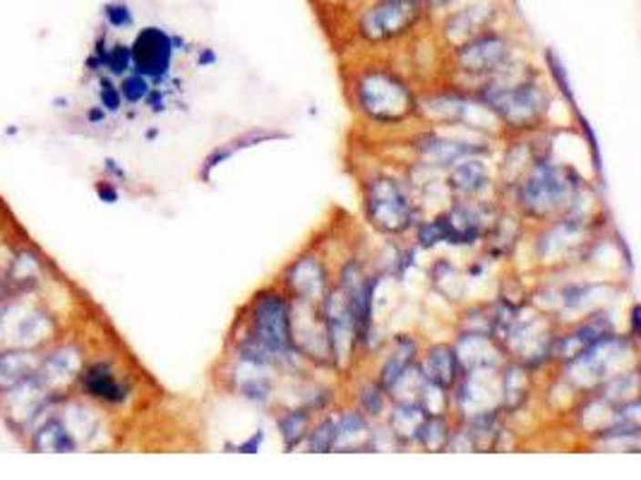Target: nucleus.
Segmentation results:
<instances>
[{
  "mask_svg": "<svg viewBox=\"0 0 641 480\" xmlns=\"http://www.w3.org/2000/svg\"><path fill=\"white\" fill-rule=\"evenodd\" d=\"M358 101L363 111L375 120L394 123L413 111V97L394 75L368 73L358 82Z\"/></svg>",
  "mask_w": 641,
  "mask_h": 480,
  "instance_id": "nucleus-1",
  "label": "nucleus"
},
{
  "mask_svg": "<svg viewBox=\"0 0 641 480\" xmlns=\"http://www.w3.org/2000/svg\"><path fill=\"white\" fill-rule=\"evenodd\" d=\"M575 195V180L560 166L541 164L526 178L522 188L524 209L534 217H548L562 209Z\"/></svg>",
  "mask_w": 641,
  "mask_h": 480,
  "instance_id": "nucleus-2",
  "label": "nucleus"
},
{
  "mask_svg": "<svg viewBox=\"0 0 641 480\" xmlns=\"http://www.w3.org/2000/svg\"><path fill=\"white\" fill-rule=\"evenodd\" d=\"M485 101L493 111L516 128H524L541 118L548 104V97L535 85H493L485 92Z\"/></svg>",
  "mask_w": 641,
  "mask_h": 480,
  "instance_id": "nucleus-3",
  "label": "nucleus"
},
{
  "mask_svg": "<svg viewBox=\"0 0 641 480\" xmlns=\"http://www.w3.org/2000/svg\"><path fill=\"white\" fill-rule=\"evenodd\" d=\"M252 324H255L252 336L277 355L293 349L291 310L284 296H279L274 291L262 293L252 308Z\"/></svg>",
  "mask_w": 641,
  "mask_h": 480,
  "instance_id": "nucleus-4",
  "label": "nucleus"
},
{
  "mask_svg": "<svg viewBox=\"0 0 641 480\" xmlns=\"http://www.w3.org/2000/svg\"><path fill=\"white\" fill-rule=\"evenodd\" d=\"M368 214L372 224L387 233H399L411 224V202L394 178H375L368 188Z\"/></svg>",
  "mask_w": 641,
  "mask_h": 480,
  "instance_id": "nucleus-5",
  "label": "nucleus"
},
{
  "mask_svg": "<svg viewBox=\"0 0 641 480\" xmlns=\"http://www.w3.org/2000/svg\"><path fill=\"white\" fill-rule=\"evenodd\" d=\"M3 399V411H5L7 423L13 428H25L29 423H34L48 403L54 402V392L48 389V384L39 377V373H34L25 382H20L17 387H13L5 394H0Z\"/></svg>",
  "mask_w": 641,
  "mask_h": 480,
  "instance_id": "nucleus-6",
  "label": "nucleus"
},
{
  "mask_svg": "<svg viewBox=\"0 0 641 480\" xmlns=\"http://www.w3.org/2000/svg\"><path fill=\"white\" fill-rule=\"evenodd\" d=\"M324 334H327V349L331 353V361L337 363L339 368H346L351 355H353L358 334L344 291H337L334 296L327 298V305H324Z\"/></svg>",
  "mask_w": 641,
  "mask_h": 480,
  "instance_id": "nucleus-7",
  "label": "nucleus"
},
{
  "mask_svg": "<svg viewBox=\"0 0 641 480\" xmlns=\"http://www.w3.org/2000/svg\"><path fill=\"white\" fill-rule=\"evenodd\" d=\"M130 53H133V66L139 75L161 77L171 67L173 39L159 26H147L137 34Z\"/></svg>",
  "mask_w": 641,
  "mask_h": 480,
  "instance_id": "nucleus-8",
  "label": "nucleus"
},
{
  "mask_svg": "<svg viewBox=\"0 0 641 480\" xmlns=\"http://www.w3.org/2000/svg\"><path fill=\"white\" fill-rule=\"evenodd\" d=\"M416 20V3L413 0H384L365 15L361 22V34L365 39L380 41L399 36Z\"/></svg>",
  "mask_w": 641,
  "mask_h": 480,
  "instance_id": "nucleus-9",
  "label": "nucleus"
},
{
  "mask_svg": "<svg viewBox=\"0 0 641 480\" xmlns=\"http://www.w3.org/2000/svg\"><path fill=\"white\" fill-rule=\"evenodd\" d=\"M39 377L48 384L51 392L58 387H66L73 380H77L82 373V355L75 346H58L48 355H41Z\"/></svg>",
  "mask_w": 641,
  "mask_h": 480,
  "instance_id": "nucleus-10",
  "label": "nucleus"
},
{
  "mask_svg": "<svg viewBox=\"0 0 641 480\" xmlns=\"http://www.w3.org/2000/svg\"><path fill=\"white\" fill-rule=\"evenodd\" d=\"M507 60V44L500 36H481L459 51V63L469 73H490Z\"/></svg>",
  "mask_w": 641,
  "mask_h": 480,
  "instance_id": "nucleus-11",
  "label": "nucleus"
},
{
  "mask_svg": "<svg viewBox=\"0 0 641 480\" xmlns=\"http://www.w3.org/2000/svg\"><path fill=\"white\" fill-rule=\"evenodd\" d=\"M80 384L86 396L99 399V402L120 403L127 399V387L116 377V373L107 363H94L86 370H82Z\"/></svg>",
  "mask_w": 641,
  "mask_h": 480,
  "instance_id": "nucleus-12",
  "label": "nucleus"
},
{
  "mask_svg": "<svg viewBox=\"0 0 641 480\" xmlns=\"http://www.w3.org/2000/svg\"><path fill=\"white\" fill-rule=\"evenodd\" d=\"M39 351L22 349V346L0 351V394H5L13 387H17L20 382L32 377L39 370Z\"/></svg>",
  "mask_w": 641,
  "mask_h": 480,
  "instance_id": "nucleus-13",
  "label": "nucleus"
},
{
  "mask_svg": "<svg viewBox=\"0 0 641 480\" xmlns=\"http://www.w3.org/2000/svg\"><path fill=\"white\" fill-rule=\"evenodd\" d=\"M289 289L296 293L300 301L310 303V301H320L327 289V271L315 257H303L300 262H296L289 271Z\"/></svg>",
  "mask_w": 641,
  "mask_h": 480,
  "instance_id": "nucleus-14",
  "label": "nucleus"
},
{
  "mask_svg": "<svg viewBox=\"0 0 641 480\" xmlns=\"http://www.w3.org/2000/svg\"><path fill=\"white\" fill-rule=\"evenodd\" d=\"M54 334H56L54 317L46 315L44 310H32V312H27V315L22 317L20 322L15 324L13 342L15 346H22V349L39 351V346L51 342Z\"/></svg>",
  "mask_w": 641,
  "mask_h": 480,
  "instance_id": "nucleus-15",
  "label": "nucleus"
},
{
  "mask_svg": "<svg viewBox=\"0 0 641 480\" xmlns=\"http://www.w3.org/2000/svg\"><path fill=\"white\" fill-rule=\"evenodd\" d=\"M437 226L443 230V240L454 245L473 243L481 236V217L469 207H454L443 219H437Z\"/></svg>",
  "mask_w": 641,
  "mask_h": 480,
  "instance_id": "nucleus-16",
  "label": "nucleus"
},
{
  "mask_svg": "<svg viewBox=\"0 0 641 480\" xmlns=\"http://www.w3.org/2000/svg\"><path fill=\"white\" fill-rule=\"evenodd\" d=\"M80 442L66 425L60 415H48L39 428L32 433V449L36 452H75Z\"/></svg>",
  "mask_w": 641,
  "mask_h": 480,
  "instance_id": "nucleus-17",
  "label": "nucleus"
},
{
  "mask_svg": "<svg viewBox=\"0 0 641 480\" xmlns=\"http://www.w3.org/2000/svg\"><path fill=\"white\" fill-rule=\"evenodd\" d=\"M425 380L432 382L435 387L440 389H452L456 382V375H459V361H456L454 349L450 346H432L425 355V370H423Z\"/></svg>",
  "mask_w": 641,
  "mask_h": 480,
  "instance_id": "nucleus-18",
  "label": "nucleus"
},
{
  "mask_svg": "<svg viewBox=\"0 0 641 480\" xmlns=\"http://www.w3.org/2000/svg\"><path fill=\"white\" fill-rule=\"evenodd\" d=\"M372 444V434L368 423L361 414H346L341 421L334 423V440H331V449H365Z\"/></svg>",
  "mask_w": 641,
  "mask_h": 480,
  "instance_id": "nucleus-19",
  "label": "nucleus"
},
{
  "mask_svg": "<svg viewBox=\"0 0 641 480\" xmlns=\"http://www.w3.org/2000/svg\"><path fill=\"white\" fill-rule=\"evenodd\" d=\"M478 152L476 147L463 145V142H452V139L443 138H425V142L421 145V157L425 164L430 166H450L462 161L463 157Z\"/></svg>",
  "mask_w": 641,
  "mask_h": 480,
  "instance_id": "nucleus-20",
  "label": "nucleus"
},
{
  "mask_svg": "<svg viewBox=\"0 0 641 480\" xmlns=\"http://www.w3.org/2000/svg\"><path fill=\"white\" fill-rule=\"evenodd\" d=\"M13 291H29L41 281V260L34 252H17L5 274Z\"/></svg>",
  "mask_w": 641,
  "mask_h": 480,
  "instance_id": "nucleus-21",
  "label": "nucleus"
},
{
  "mask_svg": "<svg viewBox=\"0 0 641 480\" xmlns=\"http://www.w3.org/2000/svg\"><path fill=\"white\" fill-rule=\"evenodd\" d=\"M603 336H605V332H603L601 327L595 322H588L584 324V327H579L575 332V334L565 336L560 343H557L555 355L560 358V361L565 363H572L575 358H579V355L584 353L586 349H591L595 342H601Z\"/></svg>",
  "mask_w": 641,
  "mask_h": 480,
  "instance_id": "nucleus-22",
  "label": "nucleus"
},
{
  "mask_svg": "<svg viewBox=\"0 0 641 480\" xmlns=\"http://www.w3.org/2000/svg\"><path fill=\"white\" fill-rule=\"evenodd\" d=\"M452 188L463 195H473V192L483 190L488 185V176H485V169H483L481 161H473V158H466L462 164L456 166L452 171Z\"/></svg>",
  "mask_w": 641,
  "mask_h": 480,
  "instance_id": "nucleus-23",
  "label": "nucleus"
},
{
  "mask_svg": "<svg viewBox=\"0 0 641 480\" xmlns=\"http://www.w3.org/2000/svg\"><path fill=\"white\" fill-rule=\"evenodd\" d=\"M423 421L425 411L418 403H399L397 411L392 414L390 425L392 433L397 434L399 440H411V437H416Z\"/></svg>",
  "mask_w": 641,
  "mask_h": 480,
  "instance_id": "nucleus-24",
  "label": "nucleus"
},
{
  "mask_svg": "<svg viewBox=\"0 0 641 480\" xmlns=\"http://www.w3.org/2000/svg\"><path fill=\"white\" fill-rule=\"evenodd\" d=\"M413 355H416V342H413V339H406V336L399 339L397 349H394V353L387 358V363H384V368H382L384 389H390L403 370L409 368L411 363H413Z\"/></svg>",
  "mask_w": 641,
  "mask_h": 480,
  "instance_id": "nucleus-25",
  "label": "nucleus"
},
{
  "mask_svg": "<svg viewBox=\"0 0 641 480\" xmlns=\"http://www.w3.org/2000/svg\"><path fill=\"white\" fill-rule=\"evenodd\" d=\"M416 440H421L428 449H443L452 442L450 428L443 421V415H425V421L418 428Z\"/></svg>",
  "mask_w": 641,
  "mask_h": 480,
  "instance_id": "nucleus-26",
  "label": "nucleus"
},
{
  "mask_svg": "<svg viewBox=\"0 0 641 480\" xmlns=\"http://www.w3.org/2000/svg\"><path fill=\"white\" fill-rule=\"evenodd\" d=\"M97 60L99 66H107L111 75H126L133 67V53L123 44H116L111 48H97Z\"/></svg>",
  "mask_w": 641,
  "mask_h": 480,
  "instance_id": "nucleus-27",
  "label": "nucleus"
},
{
  "mask_svg": "<svg viewBox=\"0 0 641 480\" xmlns=\"http://www.w3.org/2000/svg\"><path fill=\"white\" fill-rule=\"evenodd\" d=\"M308 425H310V415L305 411H293V414H286L281 421H279V430H281V437H284L286 447L293 449L298 442L303 440L305 433H308Z\"/></svg>",
  "mask_w": 641,
  "mask_h": 480,
  "instance_id": "nucleus-28",
  "label": "nucleus"
},
{
  "mask_svg": "<svg viewBox=\"0 0 641 480\" xmlns=\"http://www.w3.org/2000/svg\"><path fill=\"white\" fill-rule=\"evenodd\" d=\"M526 399V375L522 368H509L504 373L503 380V402L504 406L516 408L522 406V402Z\"/></svg>",
  "mask_w": 641,
  "mask_h": 480,
  "instance_id": "nucleus-29",
  "label": "nucleus"
},
{
  "mask_svg": "<svg viewBox=\"0 0 641 480\" xmlns=\"http://www.w3.org/2000/svg\"><path fill=\"white\" fill-rule=\"evenodd\" d=\"M118 89L123 99L130 101V104H137V101H142L147 94H149V82H147L145 75L135 73V75H127Z\"/></svg>",
  "mask_w": 641,
  "mask_h": 480,
  "instance_id": "nucleus-30",
  "label": "nucleus"
},
{
  "mask_svg": "<svg viewBox=\"0 0 641 480\" xmlns=\"http://www.w3.org/2000/svg\"><path fill=\"white\" fill-rule=\"evenodd\" d=\"M104 13H107L108 25L116 26V29H126V26L133 25V13H130V7L126 3H108Z\"/></svg>",
  "mask_w": 641,
  "mask_h": 480,
  "instance_id": "nucleus-31",
  "label": "nucleus"
},
{
  "mask_svg": "<svg viewBox=\"0 0 641 480\" xmlns=\"http://www.w3.org/2000/svg\"><path fill=\"white\" fill-rule=\"evenodd\" d=\"M331 440H334V421H324L315 433H312L310 449L312 452H330Z\"/></svg>",
  "mask_w": 641,
  "mask_h": 480,
  "instance_id": "nucleus-32",
  "label": "nucleus"
},
{
  "mask_svg": "<svg viewBox=\"0 0 641 480\" xmlns=\"http://www.w3.org/2000/svg\"><path fill=\"white\" fill-rule=\"evenodd\" d=\"M99 99L101 106L107 108V111H118L120 104H123V97H120V89L116 85H113L111 79H104L101 82V89H99Z\"/></svg>",
  "mask_w": 641,
  "mask_h": 480,
  "instance_id": "nucleus-33",
  "label": "nucleus"
},
{
  "mask_svg": "<svg viewBox=\"0 0 641 480\" xmlns=\"http://www.w3.org/2000/svg\"><path fill=\"white\" fill-rule=\"evenodd\" d=\"M363 406H365V411L371 415H377L380 411H382V406H384V399H382V392L377 387H365V392H363Z\"/></svg>",
  "mask_w": 641,
  "mask_h": 480,
  "instance_id": "nucleus-34",
  "label": "nucleus"
},
{
  "mask_svg": "<svg viewBox=\"0 0 641 480\" xmlns=\"http://www.w3.org/2000/svg\"><path fill=\"white\" fill-rule=\"evenodd\" d=\"M97 192H99V198L104 199V202H116V199H118V192L113 190V188H108V185H99Z\"/></svg>",
  "mask_w": 641,
  "mask_h": 480,
  "instance_id": "nucleus-35",
  "label": "nucleus"
},
{
  "mask_svg": "<svg viewBox=\"0 0 641 480\" xmlns=\"http://www.w3.org/2000/svg\"><path fill=\"white\" fill-rule=\"evenodd\" d=\"M413 3H416V0H413ZM432 3H435V5H443V3H447V0H432Z\"/></svg>",
  "mask_w": 641,
  "mask_h": 480,
  "instance_id": "nucleus-36",
  "label": "nucleus"
}]
</instances>
